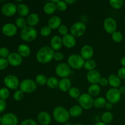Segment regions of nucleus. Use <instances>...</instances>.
Here are the masks:
<instances>
[{
	"mask_svg": "<svg viewBox=\"0 0 125 125\" xmlns=\"http://www.w3.org/2000/svg\"><path fill=\"white\" fill-rule=\"evenodd\" d=\"M54 52L55 51L50 46H42L37 52V61L43 64L49 63L53 59Z\"/></svg>",
	"mask_w": 125,
	"mask_h": 125,
	"instance_id": "obj_1",
	"label": "nucleus"
},
{
	"mask_svg": "<svg viewBox=\"0 0 125 125\" xmlns=\"http://www.w3.org/2000/svg\"><path fill=\"white\" fill-rule=\"evenodd\" d=\"M52 117L59 123H65L69 120L70 115L69 112L63 106H57L52 111Z\"/></svg>",
	"mask_w": 125,
	"mask_h": 125,
	"instance_id": "obj_2",
	"label": "nucleus"
},
{
	"mask_svg": "<svg viewBox=\"0 0 125 125\" xmlns=\"http://www.w3.org/2000/svg\"><path fill=\"white\" fill-rule=\"evenodd\" d=\"M85 60L78 54H72L67 59V63L71 68L74 70H81L84 68Z\"/></svg>",
	"mask_w": 125,
	"mask_h": 125,
	"instance_id": "obj_3",
	"label": "nucleus"
},
{
	"mask_svg": "<svg viewBox=\"0 0 125 125\" xmlns=\"http://www.w3.org/2000/svg\"><path fill=\"white\" fill-rule=\"evenodd\" d=\"M20 37L23 41L31 42L36 39L37 37V31L34 27L27 26L21 31Z\"/></svg>",
	"mask_w": 125,
	"mask_h": 125,
	"instance_id": "obj_4",
	"label": "nucleus"
},
{
	"mask_svg": "<svg viewBox=\"0 0 125 125\" xmlns=\"http://www.w3.org/2000/svg\"><path fill=\"white\" fill-rule=\"evenodd\" d=\"M86 24L82 21H77L73 23L70 27V34L74 37H80L85 34L86 31Z\"/></svg>",
	"mask_w": 125,
	"mask_h": 125,
	"instance_id": "obj_5",
	"label": "nucleus"
},
{
	"mask_svg": "<svg viewBox=\"0 0 125 125\" xmlns=\"http://www.w3.org/2000/svg\"><path fill=\"white\" fill-rule=\"evenodd\" d=\"M77 100L79 103V105L83 109L89 110L94 106V98L88 93L81 94Z\"/></svg>",
	"mask_w": 125,
	"mask_h": 125,
	"instance_id": "obj_6",
	"label": "nucleus"
},
{
	"mask_svg": "<svg viewBox=\"0 0 125 125\" xmlns=\"http://www.w3.org/2000/svg\"><path fill=\"white\" fill-rule=\"evenodd\" d=\"M37 84L35 81L31 79H25L20 82V90L23 91L24 94H31L37 89Z\"/></svg>",
	"mask_w": 125,
	"mask_h": 125,
	"instance_id": "obj_7",
	"label": "nucleus"
},
{
	"mask_svg": "<svg viewBox=\"0 0 125 125\" xmlns=\"http://www.w3.org/2000/svg\"><path fill=\"white\" fill-rule=\"evenodd\" d=\"M55 72L59 78H67L72 73L71 68L68 63L61 62L58 63L55 68Z\"/></svg>",
	"mask_w": 125,
	"mask_h": 125,
	"instance_id": "obj_8",
	"label": "nucleus"
},
{
	"mask_svg": "<svg viewBox=\"0 0 125 125\" xmlns=\"http://www.w3.org/2000/svg\"><path fill=\"white\" fill-rule=\"evenodd\" d=\"M121 94L118 89L111 88L107 91L106 94V99L108 103L115 104L120 101Z\"/></svg>",
	"mask_w": 125,
	"mask_h": 125,
	"instance_id": "obj_9",
	"label": "nucleus"
},
{
	"mask_svg": "<svg viewBox=\"0 0 125 125\" xmlns=\"http://www.w3.org/2000/svg\"><path fill=\"white\" fill-rule=\"evenodd\" d=\"M4 83L7 89L12 90H17L20 86L19 79L16 76L12 74L7 75L4 79Z\"/></svg>",
	"mask_w": 125,
	"mask_h": 125,
	"instance_id": "obj_10",
	"label": "nucleus"
},
{
	"mask_svg": "<svg viewBox=\"0 0 125 125\" xmlns=\"http://www.w3.org/2000/svg\"><path fill=\"white\" fill-rule=\"evenodd\" d=\"M103 28L106 32L112 34L116 31L117 29V24L115 20L112 17L106 18L104 21Z\"/></svg>",
	"mask_w": 125,
	"mask_h": 125,
	"instance_id": "obj_11",
	"label": "nucleus"
},
{
	"mask_svg": "<svg viewBox=\"0 0 125 125\" xmlns=\"http://www.w3.org/2000/svg\"><path fill=\"white\" fill-rule=\"evenodd\" d=\"M1 12L6 17H12L17 12V6L12 2H7L2 5Z\"/></svg>",
	"mask_w": 125,
	"mask_h": 125,
	"instance_id": "obj_12",
	"label": "nucleus"
},
{
	"mask_svg": "<svg viewBox=\"0 0 125 125\" xmlns=\"http://www.w3.org/2000/svg\"><path fill=\"white\" fill-rule=\"evenodd\" d=\"M18 119L17 116L12 113L5 114L2 117L1 125H17Z\"/></svg>",
	"mask_w": 125,
	"mask_h": 125,
	"instance_id": "obj_13",
	"label": "nucleus"
},
{
	"mask_svg": "<svg viewBox=\"0 0 125 125\" xmlns=\"http://www.w3.org/2000/svg\"><path fill=\"white\" fill-rule=\"evenodd\" d=\"M86 78L87 81L90 83V84H98L101 78V76L98 71L94 70L88 72L87 73Z\"/></svg>",
	"mask_w": 125,
	"mask_h": 125,
	"instance_id": "obj_14",
	"label": "nucleus"
},
{
	"mask_svg": "<svg viewBox=\"0 0 125 125\" xmlns=\"http://www.w3.org/2000/svg\"><path fill=\"white\" fill-rule=\"evenodd\" d=\"M9 64L13 67H18L23 62V57L18 52H11L7 57Z\"/></svg>",
	"mask_w": 125,
	"mask_h": 125,
	"instance_id": "obj_15",
	"label": "nucleus"
},
{
	"mask_svg": "<svg viewBox=\"0 0 125 125\" xmlns=\"http://www.w3.org/2000/svg\"><path fill=\"white\" fill-rule=\"evenodd\" d=\"M2 32L4 35L6 36L13 37L17 34V27L13 23H6L2 26Z\"/></svg>",
	"mask_w": 125,
	"mask_h": 125,
	"instance_id": "obj_16",
	"label": "nucleus"
},
{
	"mask_svg": "<svg viewBox=\"0 0 125 125\" xmlns=\"http://www.w3.org/2000/svg\"><path fill=\"white\" fill-rule=\"evenodd\" d=\"M94 54V48L89 45H85L81 48L80 55L85 61L92 59Z\"/></svg>",
	"mask_w": 125,
	"mask_h": 125,
	"instance_id": "obj_17",
	"label": "nucleus"
},
{
	"mask_svg": "<svg viewBox=\"0 0 125 125\" xmlns=\"http://www.w3.org/2000/svg\"><path fill=\"white\" fill-rule=\"evenodd\" d=\"M37 120L41 125H49L51 123L52 117L46 111H42L38 114Z\"/></svg>",
	"mask_w": 125,
	"mask_h": 125,
	"instance_id": "obj_18",
	"label": "nucleus"
},
{
	"mask_svg": "<svg viewBox=\"0 0 125 125\" xmlns=\"http://www.w3.org/2000/svg\"><path fill=\"white\" fill-rule=\"evenodd\" d=\"M62 39L63 45L67 48H72L75 46L76 43V37L69 33L62 37Z\"/></svg>",
	"mask_w": 125,
	"mask_h": 125,
	"instance_id": "obj_19",
	"label": "nucleus"
},
{
	"mask_svg": "<svg viewBox=\"0 0 125 125\" xmlns=\"http://www.w3.org/2000/svg\"><path fill=\"white\" fill-rule=\"evenodd\" d=\"M62 24V20L61 17L57 15H53L50 18L48 21V26L52 30L58 29Z\"/></svg>",
	"mask_w": 125,
	"mask_h": 125,
	"instance_id": "obj_20",
	"label": "nucleus"
},
{
	"mask_svg": "<svg viewBox=\"0 0 125 125\" xmlns=\"http://www.w3.org/2000/svg\"><path fill=\"white\" fill-rule=\"evenodd\" d=\"M50 47L56 51H59L63 46L62 38L58 35H54L52 37L50 41Z\"/></svg>",
	"mask_w": 125,
	"mask_h": 125,
	"instance_id": "obj_21",
	"label": "nucleus"
},
{
	"mask_svg": "<svg viewBox=\"0 0 125 125\" xmlns=\"http://www.w3.org/2000/svg\"><path fill=\"white\" fill-rule=\"evenodd\" d=\"M72 82L67 78H62L59 81L58 88L63 92H67L72 88Z\"/></svg>",
	"mask_w": 125,
	"mask_h": 125,
	"instance_id": "obj_22",
	"label": "nucleus"
},
{
	"mask_svg": "<svg viewBox=\"0 0 125 125\" xmlns=\"http://www.w3.org/2000/svg\"><path fill=\"white\" fill-rule=\"evenodd\" d=\"M108 82L112 88L118 89L121 86V79L116 74H112L108 77Z\"/></svg>",
	"mask_w": 125,
	"mask_h": 125,
	"instance_id": "obj_23",
	"label": "nucleus"
},
{
	"mask_svg": "<svg viewBox=\"0 0 125 125\" xmlns=\"http://www.w3.org/2000/svg\"><path fill=\"white\" fill-rule=\"evenodd\" d=\"M18 53L22 57H29L31 53V50L30 47L26 44H21L18 46Z\"/></svg>",
	"mask_w": 125,
	"mask_h": 125,
	"instance_id": "obj_24",
	"label": "nucleus"
},
{
	"mask_svg": "<svg viewBox=\"0 0 125 125\" xmlns=\"http://www.w3.org/2000/svg\"><path fill=\"white\" fill-rule=\"evenodd\" d=\"M39 20H40L39 16L37 13H29L26 18L28 26L31 27H34L37 25L38 23H39Z\"/></svg>",
	"mask_w": 125,
	"mask_h": 125,
	"instance_id": "obj_25",
	"label": "nucleus"
},
{
	"mask_svg": "<svg viewBox=\"0 0 125 125\" xmlns=\"http://www.w3.org/2000/svg\"><path fill=\"white\" fill-rule=\"evenodd\" d=\"M68 112L70 117L76 118L81 115L83 112V109L79 105H74L70 108Z\"/></svg>",
	"mask_w": 125,
	"mask_h": 125,
	"instance_id": "obj_26",
	"label": "nucleus"
},
{
	"mask_svg": "<svg viewBox=\"0 0 125 125\" xmlns=\"http://www.w3.org/2000/svg\"><path fill=\"white\" fill-rule=\"evenodd\" d=\"M101 90V87L99 84H90L88 88V94L92 97H98Z\"/></svg>",
	"mask_w": 125,
	"mask_h": 125,
	"instance_id": "obj_27",
	"label": "nucleus"
},
{
	"mask_svg": "<svg viewBox=\"0 0 125 125\" xmlns=\"http://www.w3.org/2000/svg\"><path fill=\"white\" fill-rule=\"evenodd\" d=\"M17 12L20 17H28L29 14V8L26 4H19L17 6Z\"/></svg>",
	"mask_w": 125,
	"mask_h": 125,
	"instance_id": "obj_28",
	"label": "nucleus"
},
{
	"mask_svg": "<svg viewBox=\"0 0 125 125\" xmlns=\"http://www.w3.org/2000/svg\"><path fill=\"white\" fill-rule=\"evenodd\" d=\"M43 9V12L46 14L52 15L56 12L57 8H56V5L55 4H54L51 1H50V2H48L45 4Z\"/></svg>",
	"mask_w": 125,
	"mask_h": 125,
	"instance_id": "obj_29",
	"label": "nucleus"
},
{
	"mask_svg": "<svg viewBox=\"0 0 125 125\" xmlns=\"http://www.w3.org/2000/svg\"><path fill=\"white\" fill-rule=\"evenodd\" d=\"M107 102V101L106 98L102 97V96H98L94 100V106L96 109L103 108L105 107Z\"/></svg>",
	"mask_w": 125,
	"mask_h": 125,
	"instance_id": "obj_30",
	"label": "nucleus"
},
{
	"mask_svg": "<svg viewBox=\"0 0 125 125\" xmlns=\"http://www.w3.org/2000/svg\"><path fill=\"white\" fill-rule=\"evenodd\" d=\"M59 81L57 78L54 76H51L48 78L46 85L51 89H56L58 88Z\"/></svg>",
	"mask_w": 125,
	"mask_h": 125,
	"instance_id": "obj_31",
	"label": "nucleus"
},
{
	"mask_svg": "<svg viewBox=\"0 0 125 125\" xmlns=\"http://www.w3.org/2000/svg\"><path fill=\"white\" fill-rule=\"evenodd\" d=\"M114 115L110 111H106V112H103L101 116V122H103L105 124H109L111 123L113 120Z\"/></svg>",
	"mask_w": 125,
	"mask_h": 125,
	"instance_id": "obj_32",
	"label": "nucleus"
},
{
	"mask_svg": "<svg viewBox=\"0 0 125 125\" xmlns=\"http://www.w3.org/2000/svg\"><path fill=\"white\" fill-rule=\"evenodd\" d=\"M96 67V63L94 59H89L85 61V63H84V69L87 70L88 72L90 71L94 70H95V68Z\"/></svg>",
	"mask_w": 125,
	"mask_h": 125,
	"instance_id": "obj_33",
	"label": "nucleus"
},
{
	"mask_svg": "<svg viewBox=\"0 0 125 125\" xmlns=\"http://www.w3.org/2000/svg\"><path fill=\"white\" fill-rule=\"evenodd\" d=\"M47 80H48V78H46V76L42 74L37 75L35 78V82L37 84V85H40V86H43V85H46Z\"/></svg>",
	"mask_w": 125,
	"mask_h": 125,
	"instance_id": "obj_34",
	"label": "nucleus"
},
{
	"mask_svg": "<svg viewBox=\"0 0 125 125\" xmlns=\"http://www.w3.org/2000/svg\"><path fill=\"white\" fill-rule=\"evenodd\" d=\"M15 24L17 28H19L20 29H23V28L27 26L28 23H27L26 19H25L24 17H19L16 18Z\"/></svg>",
	"mask_w": 125,
	"mask_h": 125,
	"instance_id": "obj_35",
	"label": "nucleus"
},
{
	"mask_svg": "<svg viewBox=\"0 0 125 125\" xmlns=\"http://www.w3.org/2000/svg\"><path fill=\"white\" fill-rule=\"evenodd\" d=\"M68 92V95L70 96L73 99H77L78 100L80 95H81L80 92V90L76 87H72L70 89Z\"/></svg>",
	"mask_w": 125,
	"mask_h": 125,
	"instance_id": "obj_36",
	"label": "nucleus"
},
{
	"mask_svg": "<svg viewBox=\"0 0 125 125\" xmlns=\"http://www.w3.org/2000/svg\"><path fill=\"white\" fill-rule=\"evenodd\" d=\"M109 4L111 7L114 9L118 10L124 6V1L123 0H110Z\"/></svg>",
	"mask_w": 125,
	"mask_h": 125,
	"instance_id": "obj_37",
	"label": "nucleus"
},
{
	"mask_svg": "<svg viewBox=\"0 0 125 125\" xmlns=\"http://www.w3.org/2000/svg\"><path fill=\"white\" fill-rule=\"evenodd\" d=\"M111 37H112V40L115 43L121 42L123 38L122 33L121 32L118 31H116L112 33L111 34Z\"/></svg>",
	"mask_w": 125,
	"mask_h": 125,
	"instance_id": "obj_38",
	"label": "nucleus"
},
{
	"mask_svg": "<svg viewBox=\"0 0 125 125\" xmlns=\"http://www.w3.org/2000/svg\"><path fill=\"white\" fill-rule=\"evenodd\" d=\"M51 32H52V29L48 26H44L40 29V34L42 37H48L49 35H51Z\"/></svg>",
	"mask_w": 125,
	"mask_h": 125,
	"instance_id": "obj_39",
	"label": "nucleus"
},
{
	"mask_svg": "<svg viewBox=\"0 0 125 125\" xmlns=\"http://www.w3.org/2000/svg\"><path fill=\"white\" fill-rule=\"evenodd\" d=\"M10 95V92L7 87H2L0 89V99L5 100H7Z\"/></svg>",
	"mask_w": 125,
	"mask_h": 125,
	"instance_id": "obj_40",
	"label": "nucleus"
},
{
	"mask_svg": "<svg viewBox=\"0 0 125 125\" xmlns=\"http://www.w3.org/2000/svg\"><path fill=\"white\" fill-rule=\"evenodd\" d=\"M56 8L57 10H58L60 12H63V11H65L67 9V6L68 4L65 2V1H61L59 0L58 2L56 4Z\"/></svg>",
	"mask_w": 125,
	"mask_h": 125,
	"instance_id": "obj_41",
	"label": "nucleus"
},
{
	"mask_svg": "<svg viewBox=\"0 0 125 125\" xmlns=\"http://www.w3.org/2000/svg\"><path fill=\"white\" fill-rule=\"evenodd\" d=\"M24 93L21 90H17L13 94V99L15 101H19L24 98Z\"/></svg>",
	"mask_w": 125,
	"mask_h": 125,
	"instance_id": "obj_42",
	"label": "nucleus"
},
{
	"mask_svg": "<svg viewBox=\"0 0 125 125\" xmlns=\"http://www.w3.org/2000/svg\"><path fill=\"white\" fill-rule=\"evenodd\" d=\"M68 31H69V29L65 24H61V26L58 28V32L62 36L68 34Z\"/></svg>",
	"mask_w": 125,
	"mask_h": 125,
	"instance_id": "obj_43",
	"label": "nucleus"
},
{
	"mask_svg": "<svg viewBox=\"0 0 125 125\" xmlns=\"http://www.w3.org/2000/svg\"><path fill=\"white\" fill-rule=\"evenodd\" d=\"M10 52L8 49L6 47H2L0 48V57L2 58H7L9 56Z\"/></svg>",
	"mask_w": 125,
	"mask_h": 125,
	"instance_id": "obj_44",
	"label": "nucleus"
},
{
	"mask_svg": "<svg viewBox=\"0 0 125 125\" xmlns=\"http://www.w3.org/2000/svg\"><path fill=\"white\" fill-rule=\"evenodd\" d=\"M9 65V62L7 59L0 57V70H3L7 68Z\"/></svg>",
	"mask_w": 125,
	"mask_h": 125,
	"instance_id": "obj_45",
	"label": "nucleus"
},
{
	"mask_svg": "<svg viewBox=\"0 0 125 125\" xmlns=\"http://www.w3.org/2000/svg\"><path fill=\"white\" fill-rule=\"evenodd\" d=\"M20 125H38V124L36 121L34 120L31 118H27L22 121Z\"/></svg>",
	"mask_w": 125,
	"mask_h": 125,
	"instance_id": "obj_46",
	"label": "nucleus"
},
{
	"mask_svg": "<svg viewBox=\"0 0 125 125\" xmlns=\"http://www.w3.org/2000/svg\"><path fill=\"white\" fill-rule=\"evenodd\" d=\"M64 59V55L62 52H59V51H56L54 52V54L53 59L56 61H61Z\"/></svg>",
	"mask_w": 125,
	"mask_h": 125,
	"instance_id": "obj_47",
	"label": "nucleus"
},
{
	"mask_svg": "<svg viewBox=\"0 0 125 125\" xmlns=\"http://www.w3.org/2000/svg\"><path fill=\"white\" fill-rule=\"evenodd\" d=\"M117 75L121 79H125V67H121L118 69Z\"/></svg>",
	"mask_w": 125,
	"mask_h": 125,
	"instance_id": "obj_48",
	"label": "nucleus"
},
{
	"mask_svg": "<svg viewBox=\"0 0 125 125\" xmlns=\"http://www.w3.org/2000/svg\"><path fill=\"white\" fill-rule=\"evenodd\" d=\"M6 106H7V104L5 100H2V99H0V114L3 112L5 111L6 108Z\"/></svg>",
	"mask_w": 125,
	"mask_h": 125,
	"instance_id": "obj_49",
	"label": "nucleus"
},
{
	"mask_svg": "<svg viewBox=\"0 0 125 125\" xmlns=\"http://www.w3.org/2000/svg\"><path fill=\"white\" fill-rule=\"evenodd\" d=\"M99 84L102 87L107 86V85L109 84L108 79L106 78H104V77L101 78V79H100V82H99Z\"/></svg>",
	"mask_w": 125,
	"mask_h": 125,
	"instance_id": "obj_50",
	"label": "nucleus"
},
{
	"mask_svg": "<svg viewBox=\"0 0 125 125\" xmlns=\"http://www.w3.org/2000/svg\"><path fill=\"white\" fill-rule=\"evenodd\" d=\"M104 107L106 110H107V111H109L113 109V104L111 103H110L107 102V103L106 104V106H105Z\"/></svg>",
	"mask_w": 125,
	"mask_h": 125,
	"instance_id": "obj_51",
	"label": "nucleus"
},
{
	"mask_svg": "<svg viewBox=\"0 0 125 125\" xmlns=\"http://www.w3.org/2000/svg\"><path fill=\"white\" fill-rule=\"evenodd\" d=\"M118 90H119L121 95H122V94H125V86H120L118 88Z\"/></svg>",
	"mask_w": 125,
	"mask_h": 125,
	"instance_id": "obj_52",
	"label": "nucleus"
},
{
	"mask_svg": "<svg viewBox=\"0 0 125 125\" xmlns=\"http://www.w3.org/2000/svg\"><path fill=\"white\" fill-rule=\"evenodd\" d=\"M65 2L67 4H70V5L73 4H74L76 2V0H65Z\"/></svg>",
	"mask_w": 125,
	"mask_h": 125,
	"instance_id": "obj_53",
	"label": "nucleus"
},
{
	"mask_svg": "<svg viewBox=\"0 0 125 125\" xmlns=\"http://www.w3.org/2000/svg\"><path fill=\"white\" fill-rule=\"evenodd\" d=\"M120 63L122 65V67H125V57H122L120 60Z\"/></svg>",
	"mask_w": 125,
	"mask_h": 125,
	"instance_id": "obj_54",
	"label": "nucleus"
},
{
	"mask_svg": "<svg viewBox=\"0 0 125 125\" xmlns=\"http://www.w3.org/2000/svg\"><path fill=\"white\" fill-rule=\"evenodd\" d=\"M94 125H107L105 124V123H104L103 122H96V123H95Z\"/></svg>",
	"mask_w": 125,
	"mask_h": 125,
	"instance_id": "obj_55",
	"label": "nucleus"
},
{
	"mask_svg": "<svg viewBox=\"0 0 125 125\" xmlns=\"http://www.w3.org/2000/svg\"><path fill=\"white\" fill-rule=\"evenodd\" d=\"M51 1L52 2H53L54 4H56L59 1V0H51Z\"/></svg>",
	"mask_w": 125,
	"mask_h": 125,
	"instance_id": "obj_56",
	"label": "nucleus"
},
{
	"mask_svg": "<svg viewBox=\"0 0 125 125\" xmlns=\"http://www.w3.org/2000/svg\"><path fill=\"white\" fill-rule=\"evenodd\" d=\"M73 125H83V124H81V123H76V124H74Z\"/></svg>",
	"mask_w": 125,
	"mask_h": 125,
	"instance_id": "obj_57",
	"label": "nucleus"
},
{
	"mask_svg": "<svg viewBox=\"0 0 125 125\" xmlns=\"http://www.w3.org/2000/svg\"><path fill=\"white\" fill-rule=\"evenodd\" d=\"M1 120H2V117L0 115V123H1Z\"/></svg>",
	"mask_w": 125,
	"mask_h": 125,
	"instance_id": "obj_58",
	"label": "nucleus"
},
{
	"mask_svg": "<svg viewBox=\"0 0 125 125\" xmlns=\"http://www.w3.org/2000/svg\"></svg>",
	"mask_w": 125,
	"mask_h": 125,
	"instance_id": "obj_59",
	"label": "nucleus"
},
{
	"mask_svg": "<svg viewBox=\"0 0 125 125\" xmlns=\"http://www.w3.org/2000/svg\"><path fill=\"white\" fill-rule=\"evenodd\" d=\"M0 125H1V124H0Z\"/></svg>",
	"mask_w": 125,
	"mask_h": 125,
	"instance_id": "obj_60",
	"label": "nucleus"
}]
</instances>
